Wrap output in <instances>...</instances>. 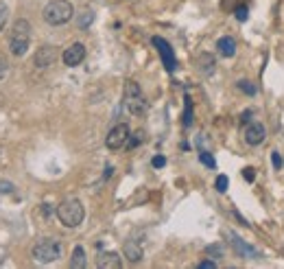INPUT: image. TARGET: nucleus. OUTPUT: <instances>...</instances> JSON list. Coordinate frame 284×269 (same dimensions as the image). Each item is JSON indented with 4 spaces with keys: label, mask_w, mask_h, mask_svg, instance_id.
Instances as JSON below:
<instances>
[{
    "label": "nucleus",
    "mask_w": 284,
    "mask_h": 269,
    "mask_svg": "<svg viewBox=\"0 0 284 269\" xmlns=\"http://www.w3.org/2000/svg\"><path fill=\"white\" fill-rule=\"evenodd\" d=\"M7 16H9V9L5 3H0V31L5 29V24H7Z\"/></svg>",
    "instance_id": "nucleus-24"
},
{
    "label": "nucleus",
    "mask_w": 284,
    "mask_h": 269,
    "mask_svg": "<svg viewBox=\"0 0 284 269\" xmlns=\"http://www.w3.org/2000/svg\"><path fill=\"white\" fill-rule=\"evenodd\" d=\"M214 186H217V191H219V193H225V191H227V186H230V180H227L225 175H219L217 182H214Z\"/></svg>",
    "instance_id": "nucleus-22"
},
{
    "label": "nucleus",
    "mask_w": 284,
    "mask_h": 269,
    "mask_svg": "<svg viewBox=\"0 0 284 269\" xmlns=\"http://www.w3.org/2000/svg\"><path fill=\"white\" fill-rule=\"evenodd\" d=\"M153 46H157V53H160L166 70L175 72V68H177V59H175V53H173V48H170V44L166 40H162V37H153Z\"/></svg>",
    "instance_id": "nucleus-7"
},
{
    "label": "nucleus",
    "mask_w": 284,
    "mask_h": 269,
    "mask_svg": "<svg viewBox=\"0 0 284 269\" xmlns=\"http://www.w3.org/2000/svg\"><path fill=\"white\" fill-rule=\"evenodd\" d=\"M125 108L136 116H142L149 108L147 99H144L140 85H138L136 81H127V83H125Z\"/></svg>",
    "instance_id": "nucleus-4"
},
{
    "label": "nucleus",
    "mask_w": 284,
    "mask_h": 269,
    "mask_svg": "<svg viewBox=\"0 0 284 269\" xmlns=\"http://www.w3.org/2000/svg\"><path fill=\"white\" fill-rule=\"evenodd\" d=\"M125 256H127L131 262H140L142 260V247L138 245L136 241H127L125 243Z\"/></svg>",
    "instance_id": "nucleus-13"
},
{
    "label": "nucleus",
    "mask_w": 284,
    "mask_h": 269,
    "mask_svg": "<svg viewBox=\"0 0 284 269\" xmlns=\"http://www.w3.org/2000/svg\"><path fill=\"white\" fill-rule=\"evenodd\" d=\"M184 125H186V127H191V125H193V103H191V99H186V112H184Z\"/></svg>",
    "instance_id": "nucleus-21"
},
{
    "label": "nucleus",
    "mask_w": 284,
    "mask_h": 269,
    "mask_svg": "<svg viewBox=\"0 0 284 269\" xmlns=\"http://www.w3.org/2000/svg\"><path fill=\"white\" fill-rule=\"evenodd\" d=\"M55 59H57L55 46H42L40 51L35 53V66H37V68H48V66H53Z\"/></svg>",
    "instance_id": "nucleus-10"
},
{
    "label": "nucleus",
    "mask_w": 284,
    "mask_h": 269,
    "mask_svg": "<svg viewBox=\"0 0 284 269\" xmlns=\"http://www.w3.org/2000/svg\"><path fill=\"white\" fill-rule=\"evenodd\" d=\"M264 138H267V129H264L262 123H251L247 129H245V142L251 147L262 145Z\"/></svg>",
    "instance_id": "nucleus-9"
},
{
    "label": "nucleus",
    "mask_w": 284,
    "mask_h": 269,
    "mask_svg": "<svg viewBox=\"0 0 284 269\" xmlns=\"http://www.w3.org/2000/svg\"><path fill=\"white\" fill-rule=\"evenodd\" d=\"M57 217L66 228H77L85 219V208L77 197H68L57 206Z\"/></svg>",
    "instance_id": "nucleus-1"
},
{
    "label": "nucleus",
    "mask_w": 284,
    "mask_h": 269,
    "mask_svg": "<svg viewBox=\"0 0 284 269\" xmlns=\"http://www.w3.org/2000/svg\"><path fill=\"white\" fill-rule=\"evenodd\" d=\"M217 48H219V55L221 57H234L236 55V40L230 35L221 37V40L217 42Z\"/></svg>",
    "instance_id": "nucleus-12"
},
{
    "label": "nucleus",
    "mask_w": 284,
    "mask_h": 269,
    "mask_svg": "<svg viewBox=\"0 0 284 269\" xmlns=\"http://www.w3.org/2000/svg\"><path fill=\"white\" fill-rule=\"evenodd\" d=\"M271 162H273L275 171H280V168H282V164H284V162H282V155L277 153V151H273V153H271Z\"/></svg>",
    "instance_id": "nucleus-25"
},
{
    "label": "nucleus",
    "mask_w": 284,
    "mask_h": 269,
    "mask_svg": "<svg viewBox=\"0 0 284 269\" xmlns=\"http://www.w3.org/2000/svg\"><path fill=\"white\" fill-rule=\"evenodd\" d=\"M238 90H243L245 95H249V97L256 95V85L251 83V81H238Z\"/></svg>",
    "instance_id": "nucleus-20"
},
{
    "label": "nucleus",
    "mask_w": 284,
    "mask_h": 269,
    "mask_svg": "<svg viewBox=\"0 0 284 269\" xmlns=\"http://www.w3.org/2000/svg\"><path fill=\"white\" fill-rule=\"evenodd\" d=\"M92 20H94V14H92V11H85V14L79 18V27H81V29L90 27V22H92Z\"/></svg>",
    "instance_id": "nucleus-23"
},
{
    "label": "nucleus",
    "mask_w": 284,
    "mask_h": 269,
    "mask_svg": "<svg viewBox=\"0 0 284 269\" xmlns=\"http://www.w3.org/2000/svg\"><path fill=\"white\" fill-rule=\"evenodd\" d=\"M199 160H201V164H206L208 168H217V162H214V158L208 151H199Z\"/></svg>",
    "instance_id": "nucleus-19"
},
{
    "label": "nucleus",
    "mask_w": 284,
    "mask_h": 269,
    "mask_svg": "<svg viewBox=\"0 0 284 269\" xmlns=\"http://www.w3.org/2000/svg\"><path fill=\"white\" fill-rule=\"evenodd\" d=\"M74 16V7L68 0H53L44 7V20L53 27H59V24H66L70 22Z\"/></svg>",
    "instance_id": "nucleus-3"
},
{
    "label": "nucleus",
    "mask_w": 284,
    "mask_h": 269,
    "mask_svg": "<svg viewBox=\"0 0 284 269\" xmlns=\"http://www.w3.org/2000/svg\"><path fill=\"white\" fill-rule=\"evenodd\" d=\"M29 44H31V24L20 18V20L14 22V27L9 31V51L16 57H22L29 51Z\"/></svg>",
    "instance_id": "nucleus-2"
},
{
    "label": "nucleus",
    "mask_w": 284,
    "mask_h": 269,
    "mask_svg": "<svg viewBox=\"0 0 284 269\" xmlns=\"http://www.w3.org/2000/svg\"><path fill=\"white\" fill-rule=\"evenodd\" d=\"M214 267H217V262L214 260H201L199 262V269H214Z\"/></svg>",
    "instance_id": "nucleus-30"
},
{
    "label": "nucleus",
    "mask_w": 284,
    "mask_h": 269,
    "mask_svg": "<svg viewBox=\"0 0 284 269\" xmlns=\"http://www.w3.org/2000/svg\"><path fill=\"white\" fill-rule=\"evenodd\" d=\"M249 118H251V110H245V112H243V116H241V125H247V123H249Z\"/></svg>",
    "instance_id": "nucleus-31"
},
{
    "label": "nucleus",
    "mask_w": 284,
    "mask_h": 269,
    "mask_svg": "<svg viewBox=\"0 0 284 269\" xmlns=\"http://www.w3.org/2000/svg\"><path fill=\"white\" fill-rule=\"evenodd\" d=\"M61 59H64V64L68 68H77L79 64H83V59H85V46L81 42L70 44L64 51V55H61Z\"/></svg>",
    "instance_id": "nucleus-8"
},
{
    "label": "nucleus",
    "mask_w": 284,
    "mask_h": 269,
    "mask_svg": "<svg viewBox=\"0 0 284 269\" xmlns=\"http://www.w3.org/2000/svg\"><path fill=\"white\" fill-rule=\"evenodd\" d=\"M151 164H153L155 168H162L164 164H166V158H164V155H155V158H153V162H151Z\"/></svg>",
    "instance_id": "nucleus-28"
},
{
    "label": "nucleus",
    "mask_w": 284,
    "mask_h": 269,
    "mask_svg": "<svg viewBox=\"0 0 284 269\" xmlns=\"http://www.w3.org/2000/svg\"><path fill=\"white\" fill-rule=\"evenodd\" d=\"M70 265H72L74 269H83V267H85V249L81 247V245H79V247H74Z\"/></svg>",
    "instance_id": "nucleus-16"
},
{
    "label": "nucleus",
    "mask_w": 284,
    "mask_h": 269,
    "mask_svg": "<svg viewBox=\"0 0 284 269\" xmlns=\"http://www.w3.org/2000/svg\"><path fill=\"white\" fill-rule=\"evenodd\" d=\"M127 138H129V127L125 123H118L116 127H112L110 134H107L105 147L110 149V151H118L121 147L127 145Z\"/></svg>",
    "instance_id": "nucleus-6"
},
{
    "label": "nucleus",
    "mask_w": 284,
    "mask_h": 269,
    "mask_svg": "<svg viewBox=\"0 0 284 269\" xmlns=\"http://www.w3.org/2000/svg\"><path fill=\"white\" fill-rule=\"evenodd\" d=\"M7 66H9V64H7V57L0 53V81H3L5 74H7Z\"/></svg>",
    "instance_id": "nucleus-26"
},
{
    "label": "nucleus",
    "mask_w": 284,
    "mask_h": 269,
    "mask_svg": "<svg viewBox=\"0 0 284 269\" xmlns=\"http://www.w3.org/2000/svg\"><path fill=\"white\" fill-rule=\"evenodd\" d=\"M99 267L101 269H121L123 267V260L116 252H103L99 256Z\"/></svg>",
    "instance_id": "nucleus-11"
},
{
    "label": "nucleus",
    "mask_w": 284,
    "mask_h": 269,
    "mask_svg": "<svg viewBox=\"0 0 284 269\" xmlns=\"http://www.w3.org/2000/svg\"><path fill=\"white\" fill-rule=\"evenodd\" d=\"M234 16H236L238 22H245L249 18V9L245 7V5H238V7H234Z\"/></svg>",
    "instance_id": "nucleus-18"
},
{
    "label": "nucleus",
    "mask_w": 284,
    "mask_h": 269,
    "mask_svg": "<svg viewBox=\"0 0 284 269\" xmlns=\"http://www.w3.org/2000/svg\"><path fill=\"white\" fill-rule=\"evenodd\" d=\"M59 256H61V243L55 239H40L33 245V258L37 262L48 265V262H55Z\"/></svg>",
    "instance_id": "nucleus-5"
},
{
    "label": "nucleus",
    "mask_w": 284,
    "mask_h": 269,
    "mask_svg": "<svg viewBox=\"0 0 284 269\" xmlns=\"http://www.w3.org/2000/svg\"><path fill=\"white\" fill-rule=\"evenodd\" d=\"M142 140H144V131H136L134 136H129L127 138V149H136L138 145H142Z\"/></svg>",
    "instance_id": "nucleus-17"
},
{
    "label": "nucleus",
    "mask_w": 284,
    "mask_h": 269,
    "mask_svg": "<svg viewBox=\"0 0 284 269\" xmlns=\"http://www.w3.org/2000/svg\"><path fill=\"white\" fill-rule=\"evenodd\" d=\"M14 191V184L11 182H5V180H0V193H11Z\"/></svg>",
    "instance_id": "nucleus-29"
},
{
    "label": "nucleus",
    "mask_w": 284,
    "mask_h": 269,
    "mask_svg": "<svg viewBox=\"0 0 284 269\" xmlns=\"http://www.w3.org/2000/svg\"><path fill=\"white\" fill-rule=\"evenodd\" d=\"M232 236V245L236 247V252L238 254H243V256H249V258H254V256H258V252L254 247H249V245H245V243L238 239V236H234V234H230Z\"/></svg>",
    "instance_id": "nucleus-15"
},
{
    "label": "nucleus",
    "mask_w": 284,
    "mask_h": 269,
    "mask_svg": "<svg viewBox=\"0 0 284 269\" xmlns=\"http://www.w3.org/2000/svg\"><path fill=\"white\" fill-rule=\"evenodd\" d=\"M197 64H199V70L204 74H212L214 72V57H212V55L201 53L199 59H197Z\"/></svg>",
    "instance_id": "nucleus-14"
},
{
    "label": "nucleus",
    "mask_w": 284,
    "mask_h": 269,
    "mask_svg": "<svg viewBox=\"0 0 284 269\" xmlns=\"http://www.w3.org/2000/svg\"><path fill=\"white\" fill-rule=\"evenodd\" d=\"M243 177L247 180V182H254V180H256V171H254V168H251V166L243 168Z\"/></svg>",
    "instance_id": "nucleus-27"
}]
</instances>
